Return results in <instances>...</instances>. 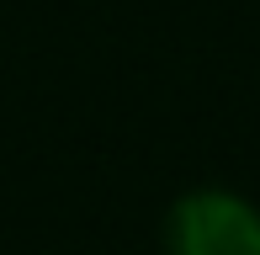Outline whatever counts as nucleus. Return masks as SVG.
<instances>
[{"mask_svg": "<svg viewBox=\"0 0 260 255\" xmlns=\"http://www.w3.org/2000/svg\"><path fill=\"white\" fill-rule=\"evenodd\" d=\"M165 255H260V207L239 192L197 186L165 213Z\"/></svg>", "mask_w": 260, "mask_h": 255, "instance_id": "obj_1", "label": "nucleus"}]
</instances>
